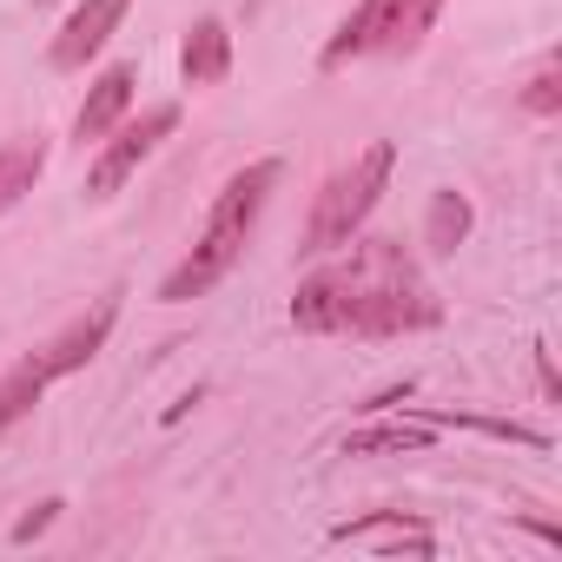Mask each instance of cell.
I'll return each mask as SVG.
<instances>
[{"label":"cell","instance_id":"ba28073f","mask_svg":"<svg viewBox=\"0 0 562 562\" xmlns=\"http://www.w3.org/2000/svg\"><path fill=\"white\" fill-rule=\"evenodd\" d=\"M331 542H371L378 555H437V536L424 529V516H411V509H371V516H351V522H338L331 529Z\"/></svg>","mask_w":562,"mask_h":562},{"label":"cell","instance_id":"7c38bea8","mask_svg":"<svg viewBox=\"0 0 562 562\" xmlns=\"http://www.w3.org/2000/svg\"><path fill=\"white\" fill-rule=\"evenodd\" d=\"M47 172V139H0V212H14Z\"/></svg>","mask_w":562,"mask_h":562},{"label":"cell","instance_id":"7a4b0ae2","mask_svg":"<svg viewBox=\"0 0 562 562\" xmlns=\"http://www.w3.org/2000/svg\"><path fill=\"white\" fill-rule=\"evenodd\" d=\"M278 159H251L245 172H232L225 179V192L212 199V212H205V232L192 238V251H186V265H172L166 271V285H159V305H192V299H205L218 278L245 258V238H251V225H258V212H265V199H271V186H278Z\"/></svg>","mask_w":562,"mask_h":562},{"label":"cell","instance_id":"5bb4252c","mask_svg":"<svg viewBox=\"0 0 562 562\" xmlns=\"http://www.w3.org/2000/svg\"><path fill=\"white\" fill-rule=\"evenodd\" d=\"M470 225H476V212H470V199L463 192H430V212H424V245L430 251H457L463 238H470Z\"/></svg>","mask_w":562,"mask_h":562},{"label":"cell","instance_id":"8fae6325","mask_svg":"<svg viewBox=\"0 0 562 562\" xmlns=\"http://www.w3.org/2000/svg\"><path fill=\"white\" fill-rule=\"evenodd\" d=\"M430 443H437V424H424V417L404 411V424L351 430V437H345V457H411V450H430Z\"/></svg>","mask_w":562,"mask_h":562},{"label":"cell","instance_id":"8992f818","mask_svg":"<svg viewBox=\"0 0 562 562\" xmlns=\"http://www.w3.org/2000/svg\"><path fill=\"white\" fill-rule=\"evenodd\" d=\"M120 299L126 292H106V299H93V312H80L60 338H47L34 358L47 364V378H74V371H87L100 351H106V338H113V325H120Z\"/></svg>","mask_w":562,"mask_h":562},{"label":"cell","instance_id":"5b68a950","mask_svg":"<svg viewBox=\"0 0 562 562\" xmlns=\"http://www.w3.org/2000/svg\"><path fill=\"white\" fill-rule=\"evenodd\" d=\"M172 126H179V106H153V113H139L133 126H113V139L100 146V159H93V172H87V199H113V192L153 159V146H159Z\"/></svg>","mask_w":562,"mask_h":562},{"label":"cell","instance_id":"4fadbf2b","mask_svg":"<svg viewBox=\"0 0 562 562\" xmlns=\"http://www.w3.org/2000/svg\"><path fill=\"white\" fill-rule=\"evenodd\" d=\"M47 384H54V378H47L41 358H21L8 378H0V430H14L21 417H34V404L47 397Z\"/></svg>","mask_w":562,"mask_h":562},{"label":"cell","instance_id":"3957f363","mask_svg":"<svg viewBox=\"0 0 562 562\" xmlns=\"http://www.w3.org/2000/svg\"><path fill=\"white\" fill-rule=\"evenodd\" d=\"M391 166H397V146H391V139H371L351 166H338V172L318 186V199H312V218H305V245H299V251H312V258L345 251V245L364 232V218L378 212V199H384V186H391Z\"/></svg>","mask_w":562,"mask_h":562},{"label":"cell","instance_id":"2e32d148","mask_svg":"<svg viewBox=\"0 0 562 562\" xmlns=\"http://www.w3.org/2000/svg\"><path fill=\"white\" fill-rule=\"evenodd\" d=\"M60 509H67V503H60V496H47V503H34V509H27V516H21V522H14V542H34V536H47V529H54V516H60Z\"/></svg>","mask_w":562,"mask_h":562},{"label":"cell","instance_id":"9c48e42d","mask_svg":"<svg viewBox=\"0 0 562 562\" xmlns=\"http://www.w3.org/2000/svg\"><path fill=\"white\" fill-rule=\"evenodd\" d=\"M133 80H139V67H133V60H113V67L87 87V100H80V113H74V139H80V146L106 139V133L126 120V106H133Z\"/></svg>","mask_w":562,"mask_h":562},{"label":"cell","instance_id":"30bf717a","mask_svg":"<svg viewBox=\"0 0 562 562\" xmlns=\"http://www.w3.org/2000/svg\"><path fill=\"white\" fill-rule=\"evenodd\" d=\"M225 74H232V27H225L218 14H205V21L186 27L179 80H186V87H212V80H225Z\"/></svg>","mask_w":562,"mask_h":562},{"label":"cell","instance_id":"6da1fadb","mask_svg":"<svg viewBox=\"0 0 562 562\" xmlns=\"http://www.w3.org/2000/svg\"><path fill=\"white\" fill-rule=\"evenodd\" d=\"M305 338H411L443 325V299L397 238H351V251L292 292Z\"/></svg>","mask_w":562,"mask_h":562},{"label":"cell","instance_id":"e0dca14e","mask_svg":"<svg viewBox=\"0 0 562 562\" xmlns=\"http://www.w3.org/2000/svg\"><path fill=\"white\" fill-rule=\"evenodd\" d=\"M411 391H417V384L404 378V384H391V391H378V397H371L364 411H397V404H411Z\"/></svg>","mask_w":562,"mask_h":562},{"label":"cell","instance_id":"ac0fdd59","mask_svg":"<svg viewBox=\"0 0 562 562\" xmlns=\"http://www.w3.org/2000/svg\"><path fill=\"white\" fill-rule=\"evenodd\" d=\"M536 378H542V397H562V378H555V364H549L542 345H536Z\"/></svg>","mask_w":562,"mask_h":562},{"label":"cell","instance_id":"9a60e30c","mask_svg":"<svg viewBox=\"0 0 562 562\" xmlns=\"http://www.w3.org/2000/svg\"><path fill=\"white\" fill-rule=\"evenodd\" d=\"M522 106H529V113H542V120H549V113H562V74H555V60H549V67H536V80L522 87Z\"/></svg>","mask_w":562,"mask_h":562},{"label":"cell","instance_id":"52a82bcc","mask_svg":"<svg viewBox=\"0 0 562 562\" xmlns=\"http://www.w3.org/2000/svg\"><path fill=\"white\" fill-rule=\"evenodd\" d=\"M126 8H133V0H80V8H74V21L54 34V47H47V60L60 67V74H80L106 41H113V27L126 21Z\"/></svg>","mask_w":562,"mask_h":562},{"label":"cell","instance_id":"277c9868","mask_svg":"<svg viewBox=\"0 0 562 562\" xmlns=\"http://www.w3.org/2000/svg\"><path fill=\"white\" fill-rule=\"evenodd\" d=\"M437 14H443V0H358V8L345 14V27L325 41L318 67L338 74L345 60H404V54L424 47Z\"/></svg>","mask_w":562,"mask_h":562}]
</instances>
